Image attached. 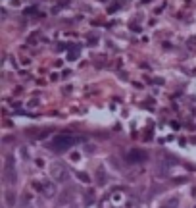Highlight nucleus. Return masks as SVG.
I'll return each instance as SVG.
<instances>
[{
  "label": "nucleus",
  "mask_w": 196,
  "mask_h": 208,
  "mask_svg": "<svg viewBox=\"0 0 196 208\" xmlns=\"http://www.w3.org/2000/svg\"><path fill=\"white\" fill-rule=\"evenodd\" d=\"M42 193H44L46 196H54V195H56V187H54L52 183H46L44 187H42Z\"/></svg>",
  "instance_id": "obj_4"
},
{
  "label": "nucleus",
  "mask_w": 196,
  "mask_h": 208,
  "mask_svg": "<svg viewBox=\"0 0 196 208\" xmlns=\"http://www.w3.org/2000/svg\"><path fill=\"white\" fill-rule=\"evenodd\" d=\"M8 204H10V206L14 204V195H12V193H8Z\"/></svg>",
  "instance_id": "obj_6"
},
{
  "label": "nucleus",
  "mask_w": 196,
  "mask_h": 208,
  "mask_svg": "<svg viewBox=\"0 0 196 208\" xmlns=\"http://www.w3.org/2000/svg\"><path fill=\"white\" fill-rule=\"evenodd\" d=\"M52 176L60 181V183H65L67 179H69V173H67V170L64 168V166H60V164H56L54 168H52Z\"/></svg>",
  "instance_id": "obj_2"
},
{
  "label": "nucleus",
  "mask_w": 196,
  "mask_h": 208,
  "mask_svg": "<svg viewBox=\"0 0 196 208\" xmlns=\"http://www.w3.org/2000/svg\"><path fill=\"white\" fill-rule=\"evenodd\" d=\"M179 206V201L177 199H173L171 202H167V204H164V208H177Z\"/></svg>",
  "instance_id": "obj_5"
},
{
  "label": "nucleus",
  "mask_w": 196,
  "mask_h": 208,
  "mask_svg": "<svg viewBox=\"0 0 196 208\" xmlns=\"http://www.w3.org/2000/svg\"><path fill=\"white\" fill-rule=\"evenodd\" d=\"M75 141H77V139H75L73 135H58V137L52 139V143H50L48 146H50L52 150H58V152H62V150H67L69 146H73Z\"/></svg>",
  "instance_id": "obj_1"
},
{
  "label": "nucleus",
  "mask_w": 196,
  "mask_h": 208,
  "mask_svg": "<svg viewBox=\"0 0 196 208\" xmlns=\"http://www.w3.org/2000/svg\"><path fill=\"white\" fill-rule=\"evenodd\" d=\"M127 160L129 162H142V160H146V154L142 150H131V152L127 154Z\"/></svg>",
  "instance_id": "obj_3"
}]
</instances>
